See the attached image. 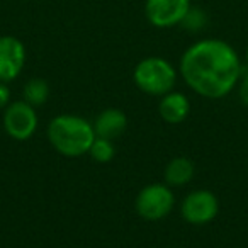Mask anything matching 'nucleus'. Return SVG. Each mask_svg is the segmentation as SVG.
Listing matches in <instances>:
<instances>
[{
    "label": "nucleus",
    "mask_w": 248,
    "mask_h": 248,
    "mask_svg": "<svg viewBox=\"0 0 248 248\" xmlns=\"http://www.w3.org/2000/svg\"><path fill=\"white\" fill-rule=\"evenodd\" d=\"M194 172H196V167L194 162L187 156H175L172 158L165 167V184L170 187H184L192 180Z\"/></svg>",
    "instance_id": "11"
},
{
    "label": "nucleus",
    "mask_w": 248,
    "mask_h": 248,
    "mask_svg": "<svg viewBox=\"0 0 248 248\" xmlns=\"http://www.w3.org/2000/svg\"><path fill=\"white\" fill-rule=\"evenodd\" d=\"M95 136L106 140H114L121 136L128 128V116L124 110L117 107H107L102 112L97 114L95 121L92 123Z\"/></svg>",
    "instance_id": "9"
},
{
    "label": "nucleus",
    "mask_w": 248,
    "mask_h": 248,
    "mask_svg": "<svg viewBox=\"0 0 248 248\" xmlns=\"http://www.w3.org/2000/svg\"><path fill=\"white\" fill-rule=\"evenodd\" d=\"M180 214L189 224L202 226L214 221L219 214V199L207 189L192 190L184 197L180 204Z\"/></svg>",
    "instance_id": "6"
},
{
    "label": "nucleus",
    "mask_w": 248,
    "mask_h": 248,
    "mask_svg": "<svg viewBox=\"0 0 248 248\" xmlns=\"http://www.w3.org/2000/svg\"><path fill=\"white\" fill-rule=\"evenodd\" d=\"M158 114L165 123L169 124H180L189 117L190 114V100L186 93L172 92L160 97L158 102Z\"/></svg>",
    "instance_id": "10"
},
{
    "label": "nucleus",
    "mask_w": 248,
    "mask_h": 248,
    "mask_svg": "<svg viewBox=\"0 0 248 248\" xmlns=\"http://www.w3.org/2000/svg\"><path fill=\"white\" fill-rule=\"evenodd\" d=\"M192 0H145V17L153 28L170 29L180 26Z\"/></svg>",
    "instance_id": "7"
},
{
    "label": "nucleus",
    "mask_w": 248,
    "mask_h": 248,
    "mask_svg": "<svg viewBox=\"0 0 248 248\" xmlns=\"http://www.w3.org/2000/svg\"><path fill=\"white\" fill-rule=\"evenodd\" d=\"M236 87H238V97H240V100L245 106H248V70H243Z\"/></svg>",
    "instance_id": "15"
},
{
    "label": "nucleus",
    "mask_w": 248,
    "mask_h": 248,
    "mask_svg": "<svg viewBox=\"0 0 248 248\" xmlns=\"http://www.w3.org/2000/svg\"><path fill=\"white\" fill-rule=\"evenodd\" d=\"M179 72L196 93L206 99H223L238 85L243 65L230 43L206 38L192 43L184 51Z\"/></svg>",
    "instance_id": "1"
},
{
    "label": "nucleus",
    "mask_w": 248,
    "mask_h": 248,
    "mask_svg": "<svg viewBox=\"0 0 248 248\" xmlns=\"http://www.w3.org/2000/svg\"><path fill=\"white\" fill-rule=\"evenodd\" d=\"M89 155L97 163H109L116 155V146H114L112 140L95 136V140H93L92 146L89 150Z\"/></svg>",
    "instance_id": "13"
},
{
    "label": "nucleus",
    "mask_w": 248,
    "mask_h": 248,
    "mask_svg": "<svg viewBox=\"0 0 248 248\" xmlns=\"http://www.w3.org/2000/svg\"><path fill=\"white\" fill-rule=\"evenodd\" d=\"M247 65H248V46H247Z\"/></svg>",
    "instance_id": "17"
},
{
    "label": "nucleus",
    "mask_w": 248,
    "mask_h": 248,
    "mask_svg": "<svg viewBox=\"0 0 248 248\" xmlns=\"http://www.w3.org/2000/svg\"><path fill=\"white\" fill-rule=\"evenodd\" d=\"M49 99V85L43 78H31L22 87V100L31 104L32 107H39Z\"/></svg>",
    "instance_id": "12"
},
{
    "label": "nucleus",
    "mask_w": 248,
    "mask_h": 248,
    "mask_svg": "<svg viewBox=\"0 0 248 248\" xmlns=\"http://www.w3.org/2000/svg\"><path fill=\"white\" fill-rule=\"evenodd\" d=\"M46 135L51 146L63 156L78 158L89 153L95 131L90 121L75 114H60L55 116L48 124Z\"/></svg>",
    "instance_id": "2"
},
{
    "label": "nucleus",
    "mask_w": 248,
    "mask_h": 248,
    "mask_svg": "<svg viewBox=\"0 0 248 248\" xmlns=\"http://www.w3.org/2000/svg\"><path fill=\"white\" fill-rule=\"evenodd\" d=\"M2 124L4 129L16 141H26L32 138L38 129V114L36 107L28 104L26 100H11L2 114Z\"/></svg>",
    "instance_id": "5"
},
{
    "label": "nucleus",
    "mask_w": 248,
    "mask_h": 248,
    "mask_svg": "<svg viewBox=\"0 0 248 248\" xmlns=\"http://www.w3.org/2000/svg\"><path fill=\"white\" fill-rule=\"evenodd\" d=\"M179 72L177 68L162 56H148L138 62L133 70V82L141 92L148 95L162 97L172 92L177 85Z\"/></svg>",
    "instance_id": "3"
},
{
    "label": "nucleus",
    "mask_w": 248,
    "mask_h": 248,
    "mask_svg": "<svg viewBox=\"0 0 248 248\" xmlns=\"http://www.w3.org/2000/svg\"><path fill=\"white\" fill-rule=\"evenodd\" d=\"M175 196L167 184H148L138 192L135 209L146 221H160L172 213Z\"/></svg>",
    "instance_id": "4"
},
{
    "label": "nucleus",
    "mask_w": 248,
    "mask_h": 248,
    "mask_svg": "<svg viewBox=\"0 0 248 248\" xmlns=\"http://www.w3.org/2000/svg\"><path fill=\"white\" fill-rule=\"evenodd\" d=\"M9 104H11V89L7 83L0 82V110H4Z\"/></svg>",
    "instance_id": "16"
},
{
    "label": "nucleus",
    "mask_w": 248,
    "mask_h": 248,
    "mask_svg": "<svg viewBox=\"0 0 248 248\" xmlns=\"http://www.w3.org/2000/svg\"><path fill=\"white\" fill-rule=\"evenodd\" d=\"M207 22V17L206 14H204V11H201V9L197 7H190V11L187 12L186 19L182 21V26L186 29H189V31H201V29L206 26Z\"/></svg>",
    "instance_id": "14"
},
{
    "label": "nucleus",
    "mask_w": 248,
    "mask_h": 248,
    "mask_svg": "<svg viewBox=\"0 0 248 248\" xmlns=\"http://www.w3.org/2000/svg\"><path fill=\"white\" fill-rule=\"evenodd\" d=\"M28 51L24 43L11 34L0 36V82L16 80L24 70Z\"/></svg>",
    "instance_id": "8"
}]
</instances>
